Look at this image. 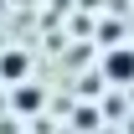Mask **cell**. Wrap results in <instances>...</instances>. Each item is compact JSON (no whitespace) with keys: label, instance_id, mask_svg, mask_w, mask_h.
Returning <instances> with one entry per match:
<instances>
[{"label":"cell","instance_id":"obj_1","mask_svg":"<svg viewBox=\"0 0 134 134\" xmlns=\"http://www.w3.org/2000/svg\"><path fill=\"white\" fill-rule=\"evenodd\" d=\"M103 83L134 88V47H108L103 52Z\"/></svg>","mask_w":134,"mask_h":134},{"label":"cell","instance_id":"obj_2","mask_svg":"<svg viewBox=\"0 0 134 134\" xmlns=\"http://www.w3.org/2000/svg\"><path fill=\"white\" fill-rule=\"evenodd\" d=\"M26 72H31V57L26 52H0V83H26Z\"/></svg>","mask_w":134,"mask_h":134},{"label":"cell","instance_id":"obj_3","mask_svg":"<svg viewBox=\"0 0 134 134\" xmlns=\"http://www.w3.org/2000/svg\"><path fill=\"white\" fill-rule=\"evenodd\" d=\"M16 108H21V114H36V108H41V88L16 83Z\"/></svg>","mask_w":134,"mask_h":134}]
</instances>
